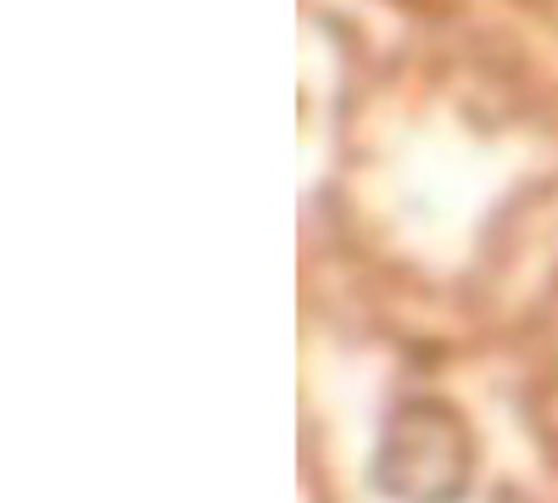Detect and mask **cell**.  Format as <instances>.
Wrapping results in <instances>:
<instances>
[{
	"label": "cell",
	"mask_w": 558,
	"mask_h": 503,
	"mask_svg": "<svg viewBox=\"0 0 558 503\" xmlns=\"http://www.w3.org/2000/svg\"><path fill=\"white\" fill-rule=\"evenodd\" d=\"M475 476L470 426L441 397H408L386 415L375 447V487L397 503H458Z\"/></svg>",
	"instance_id": "obj_1"
}]
</instances>
